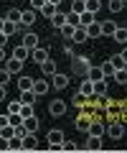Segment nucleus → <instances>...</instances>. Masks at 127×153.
Here are the masks:
<instances>
[{"mask_svg":"<svg viewBox=\"0 0 127 153\" xmlns=\"http://www.w3.org/2000/svg\"><path fill=\"white\" fill-rule=\"evenodd\" d=\"M122 133H125V123H122V120H115L109 128H107V135H109L112 140H120Z\"/></svg>","mask_w":127,"mask_h":153,"instance_id":"1","label":"nucleus"},{"mask_svg":"<svg viewBox=\"0 0 127 153\" xmlns=\"http://www.w3.org/2000/svg\"><path fill=\"white\" fill-rule=\"evenodd\" d=\"M48 89H51V82H48V79H43V76H41V79H33V92H36V97H43Z\"/></svg>","mask_w":127,"mask_h":153,"instance_id":"2","label":"nucleus"},{"mask_svg":"<svg viewBox=\"0 0 127 153\" xmlns=\"http://www.w3.org/2000/svg\"><path fill=\"white\" fill-rule=\"evenodd\" d=\"M66 87H69V76L56 71V74L51 76V89H66Z\"/></svg>","mask_w":127,"mask_h":153,"instance_id":"3","label":"nucleus"},{"mask_svg":"<svg viewBox=\"0 0 127 153\" xmlns=\"http://www.w3.org/2000/svg\"><path fill=\"white\" fill-rule=\"evenodd\" d=\"M48 112L54 115V117H61V115H66V102H64V100H54V102L48 105Z\"/></svg>","mask_w":127,"mask_h":153,"instance_id":"4","label":"nucleus"},{"mask_svg":"<svg viewBox=\"0 0 127 153\" xmlns=\"http://www.w3.org/2000/svg\"><path fill=\"white\" fill-rule=\"evenodd\" d=\"M31 59H33L36 64H43V61L48 59V49H46V46H36V49H31Z\"/></svg>","mask_w":127,"mask_h":153,"instance_id":"5","label":"nucleus"},{"mask_svg":"<svg viewBox=\"0 0 127 153\" xmlns=\"http://www.w3.org/2000/svg\"><path fill=\"white\" fill-rule=\"evenodd\" d=\"M89 66H92V61H89L87 56H76V59H74V71H76V74H87Z\"/></svg>","mask_w":127,"mask_h":153,"instance_id":"6","label":"nucleus"},{"mask_svg":"<svg viewBox=\"0 0 127 153\" xmlns=\"http://www.w3.org/2000/svg\"><path fill=\"white\" fill-rule=\"evenodd\" d=\"M3 66H5L10 74H21V71H23V61H21V59H15V56L5 59V64H3Z\"/></svg>","mask_w":127,"mask_h":153,"instance_id":"7","label":"nucleus"},{"mask_svg":"<svg viewBox=\"0 0 127 153\" xmlns=\"http://www.w3.org/2000/svg\"><path fill=\"white\" fill-rule=\"evenodd\" d=\"M84 151H102V138L99 135H87V143H84Z\"/></svg>","mask_w":127,"mask_h":153,"instance_id":"8","label":"nucleus"},{"mask_svg":"<svg viewBox=\"0 0 127 153\" xmlns=\"http://www.w3.org/2000/svg\"><path fill=\"white\" fill-rule=\"evenodd\" d=\"M87 135H104V123L102 120H92L89 123V128H87Z\"/></svg>","mask_w":127,"mask_h":153,"instance_id":"9","label":"nucleus"},{"mask_svg":"<svg viewBox=\"0 0 127 153\" xmlns=\"http://www.w3.org/2000/svg\"><path fill=\"white\" fill-rule=\"evenodd\" d=\"M23 151H38V138H36V133H28L23 138Z\"/></svg>","mask_w":127,"mask_h":153,"instance_id":"10","label":"nucleus"},{"mask_svg":"<svg viewBox=\"0 0 127 153\" xmlns=\"http://www.w3.org/2000/svg\"><path fill=\"white\" fill-rule=\"evenodd\" d=\"M87 79H92V82H99V79H107L104 76V71H102V66H89V71H87Z\"/></svg>","mask_w":127,"mask_h":153,"instance_id":"11","label":"nucleus"},{"mask_svg":"<svg viewBox=\"0 0 127 153\" xmlns=\"http://www.w3.org/2000/svg\"><path fill=\"white\" fill-rule=\"evenodd\" d=\"M33 23H36V10H33V8H31V10H23L21 13V26H33Z\"/></svg>","mask_w":127,"mask_h":153,"instance_id":"12","label":"nucleus"},{"mask_svg":"<svg viewBox=\"0 0 127 153\" xmlns=\"http://www.w3.org/2000/svg\"><path fill=\"white\" fill-rule=\"evenodd\" d=\"M87 36L89 38H102V23L99 21L89 23V26H87Z\"/></svg>","mask_w":127,"mask_h":153,"instance_id":"13","label":"nucleus"},{"mask_svg":"<svg viewBox=\"0 0 127 153\" xmlns=\"http://www.w3.org/2000/svg\"><path fill=\"white\" fill-rule=\"evenodd\" d=\"M23 46H26V49H36V46H38V36H36V33H23V41H21Z\"/></svg>","mask_w":127,"mask_h":153,"instance_id":"14","label":"nucleus"},{"mask_svg":"<svg viewBox=\"0 0 127 153\" xmlns=\"http://www.w3.org/2000/svg\"><path fill=\"white\" fill-rule=\"evenodd\" d=\"M84 41H89V36H87V28H84V26L74 28V38H71V44H84Z\"/></svg>","mask_w":127,"mask_h":153,"instance_id":"15","label":"nucleus"},{"mask_svg":"<svg viewBox=\"0 0 127 153\" xmlns=\"http://www.w3.org/2000/svg\"><path fill=\"white\" fill-rule=\"evenodd\" d=\"M107 89H109V82H107V79H99V82H94V97H104Z\"/></svg>","mask_w":127,"mask_h":153,"instance_id":"16","label":"nucleus"},{"mask_svg":"<svg viewBox=\"0 0 127 153\" xmlns=\"http://www.w3.org/2000/svg\"><path fill=\"white\" fill-rule=\"evenodd\" d=\"M79 92H81V94H87V97H94V82L84 76V82L79 84Z\"/></svg>","mask_w":127,"mask_h":153,"instance_id":"17","label":"nucleus"},{"mask_svg":"<svg viewBox=\"0 0 127 153\" xmlns=\"http://www.w3.org/2000/svg\"><path fill=\"white\" fill-rule=\"evenodd\" d=\"M3 33H5L8 38H10L13 33H21V23H13V21H5V23H3Z\"/></svg>","mask_w":127,"mask_h":153,"instance_id":"18","label":"nucleus"},{"mask_svg":"<svg viewBox=\"0 0 127 153\" xmlns=\"http://www.w3.org/2000/svg\"><path fill=\"white\" fill-rule=\"evenodd\" d=\"M41 71H43V76H54L56 71H59V69H56V61H51V59H46L43 64H41Z\"/></svg>","mask_w":127,"mask_h":153,"instance_id":"19","label":"nucleus"},{"mask_svg":"<svg viewBox=\"0 0 127 153\" xmlns=\"http://www.w3.org/2000/svg\"><path fill=\"white\" fill-rule=\"evenodd\" d=\"M13 56H15V59H21V61H26L28 56H31V49H26L23 44H18L15 49H13Z\"/></svg>","mask_w":127,"mask_h":153,"instance_id":"20","label":"nucleus"},{"mask_svg":"<svg viewBox=\"0 0 127 153\" xmlns=\"http://www.w3.org/2000/svg\"><path fill=\"white\" fill-rule=\"evenodd\" d=\"M89 123H92V117H87V115H79L76 117V123H74V125H76V130H81V133H87V128H89Z\"/></svg>","mask_w":127,"mask_h":153,"instance_id":"21","label":"nucleus"},{"mask_svg":"<svg viewBox=\"0 0 127 153\" xmlns=\"http://www.w3.org/2000/svg\"><path fill=\"white\" fill-rule=\"evenodd\" d=\"M23 125H26L28 133H36V130H38V117H36V115H31V117H26V120H23Z\"/></svg>","mask_w":127,"mask_h":153,"instance_id":"22","label":"nucleus"},{"mask_svg":"<svg viewBox=\"0 0 127 153\" xmlns=\"http://www.w3.org/2000/svg\"><path fill=\"white\" fill-rule=\"evenodd\" d=\"M8 151H23V138L21 135H13L8 140Z\"/></svg>","mask_w":127,"mask_h":153,"instance_id":"23","label":"nucleus"},{"mask_svg":"<svg viewBox=\"0 0 127 153\" xmlns=\"http://www.w3.org/2000/svg\"><path fill=\"white\" fill-rule=\"evenodd\" d=\"M41 13H43V18H48V21H51V18H54L56 13H59V5H54V3H46Z\"/></svg>","mask_w":127,"mask_h":153,"instance_id":"24","label":"nucleus"},{"mask_svg":"<svg viewBox=\"0 0 127 153\" xmlns=\"http://www.w3.org/2000/svg\"><path fill=\"white\" fill-rule=\"evenodd\" d=\"M18 89H21V92L33 89V79H31V76H21V79H18Z\"/></svg>","mask_w":127,"mask_h":153,"instance_id":"25","label":"nucleus"},{"mask_svg":"<svg viewBox=\"0 0 127 153\" xmlns=\"http://www.w3.org/2000/svg\"><path fill=\"white\" fill-rule=\"evenodd\" d=\"M46 140H48V143H64V133H61V130H56V128H54V130H48Z\"/></svg>","mask_w":127,"mask_h":153,"instance_id":"26","label":"nucleus"},{"mask_svg":"<svg viewBox=\"0 0 127 153\" xmlns=\"http://www.w3.org/2000/svg\"><path fill=\"white\" fill-rule=\"evenodd\" d=\"M84 10H87V0H71V13L81 16Z\"/></svg>","mask_w":127,"mask_h":153,"instance_id":"27","label":"nucleus"},{"mask_svg":"<svg viewBox=\"0 0 127 153\" xmlns=\"http://www.w3.org/2000/svg\"><path fill=\"white\" fill-rule=\"evenodd\" d=\"M112 38H115L117 44H127V28H120V26H117V31L112 33Z\"/></svg>","mask_w":127,"mask_h":153,"instance_id":"28","label":"nucleus"},{"mask_svg":"<svg viewBox=\"0 0 127 153\" xmlns=\"http://www.w3.org/2000/svg\"><path fill=\"white\" fill-rule=\"evenodd\" d=\"M115 31H117V23L115 21H104V23H102V36H112Z\"/></svg>","mask_w":127,"mask_h":153,"instance_id":"29","label":"nucleus"},{"mask_svg":"<svg viewBox=\"0 0 127 153\" xmlns=\"http://www.w3.org/2000/svg\"><path fill=\"white\" fill-rule=\"evenodd\" d=\"M112 76H115V82H120L122 87H125V84H127V66H125V69H115Z\"/></svg>","mask_w":127,"mask_h":153,"instance_id":"30","label":"nucleus"},{"mask_svg":"<svg viewBox=\"0 0 127 153\" xmlns=\"http://www.w3.org/2000/svg\"><path fill=\"white\" fill-rule=\"evenodd\" d=\"M107 8H109V13H120V10H125V0H109Z\"/></svg>","mask_w":127,"mask_h":153,"instance_id":"31","label":"nucleus"},{"mask_svg":"<svg viewBox=\"0 0 127 153\" xmlns=\"http://www.w3.org/2000/svg\"><path fill=\"white\" fill-rule=\"evenodd\" d=\"M51 23H54V28H61L64 23H66V13H64V10H59L54 18H51Z\"/></svg>","mask_w":127,"mask_h":153,"instance_id":"32","label":"nucleus"},{"mask_svg":"<svg viewBox=\"0 0 127 153\" xmlns=\"http://www.w3.org/2000/svg\"><path fill=\"white\" fill-rule=\"evenodd\" d=\"M21 102H23V105H33V102H36V92H33V89L21 92Z\"/></svg>","mask_w":127,"mask_h":153,"instance_id":"33","label":"nucleus"},{"mask_svg":"<svg viewBox=\"0 0 127 153\" xmlns=\"http://www.w3.org/2000/svg\"><path fill=\"white\" fill-rule=\"evenodd\" d=\"M71 102L76 105V107H87V105H89V97H87V94H81V92H76Z\"/></svg>","mask_w":127,"mask_h":153,"instance_id":"34","label":"nucleus"},{"mask_svg":"<svg viewBox=\"0 0 127 153\" xmlns=\"http://www.w3.org/2000/svg\"><path fill=\"white\" fill-rule=\"evenodd\" d=\"M21 13H23V10H18V8H10V10L5 13V21H13V23H21Z\"/></svg>","mask_w":127,"mask_h":153,"instance_id":"35","label":"nucleus"},{"mask_svg":"<svg viewBox=\"0 0 127 153\" xmlns=\"http://www.w3.org/2000/svg\"><path fill=\"white\" fill-rule=\"evenodd\" d=\"M109 64L115 66V69H125V59H122V54H115V56H109Z\"/></svg>","mask_w":127,"mask_h":153,"instance_id":"36","label":"nucleus"},{"mask_svg":"<svg viewBox=\"0 0 127 153\" xmlns=\"http://www.w3.org/2000/svg\"><path fill=\"white\" fill-rule=\"evenodd\" d=\"M66 23H69V26H74V28H79V26H81V18H79L76 13L69 10V13H66Z\"/></svg>","mask_w":127,"mask_h":153,"instance_id":"37","label":"nucleus"},{"mask_svg":"<svg viewBox=\"0 0 127 153\" xmlns=\"http://www.w3.org/2000/svg\"><path fill=\"white\" fill-rule=\"evenodd\" d=\"M87 10L89 13H99L102 10V0H87Z\"/></svg>","mask_w":127,"mask_h":153,"instance_id":"38","label":"nucleus"},{"mask_svg":"<svg viewBox=\"0 0 127 153\" xmlns=\"http://www.w3.org/2000/svg\"><path fill=\"white\" fill-rule=\"evenodd\" d=\"M0 135H3V138H8V140H10V138L15 135V128H13L10 123H8V125H3V128H0Z\"/></svg>","mask_w":127,"mask_h":153,"instance_id":"39","label":"nucleus"},{"mask_svg":"<svg viewBox=\"0 0 127 153\" xmlns=\"http://www.w3.org/2000/svg\"><path fill=\"white\" fill-rule=\"evenodd\" d=\"M59 31L64 33V38H66V41H71V38H74V26H69V23H64Z\"/></svg>","mask_w":127,"mask_h":153,"instance_id":"40","label":"nucleus"},{"mask_svg":"<svg viewBox=\"0 0 127 153\" xmlns=\"http://www.w3.org/2000/svg\"><path fill=\"white\" fill-rule=\"evenodd\" d=\"M117 112H120V105H117V102H112V100H109V102H107V117H115Z\"/></svg>","mask_w":127,"mask_h":153,"instance_id":"41","label":"nucleus"},{"mask_svg":"<svg viewBox=\"0 0 127 153\" xmlns=\"http://www.w3.org/2000/svg\"><path fill=\"white\" fill-rule=\"evenodd\" d=\"M79 18H81V26H84V28H87L89 23H94V13H89V10H84Z\"/></svg>","mask_w":127,"mask_h":153,"instance_id":"42","label":"nucleus"},{"mask_svg":"<svg viewBox=\"0 0 127 153\" xmlns=\"http://www.w3.org/2000/svg\"><path fill=\"white\" fill-rule=\"evenodd\" d=\"M64 151H66V153L79 151V146H76V143H71V140H64V143H61V153H64Z\"/></svg>","mask_w":127,"mask_h":153,"instance_id":"43","label":"nucleus"},{"mask_svg":"<svg viewBox=\"0 0 127 153\" xmlns=\"http://www.w3.org/2000/svg\"><path fill=\"white\" fill-rule=\"evenodd\" d=\"M10 76H13V74H10V71L5 69V66H3V69H0V84H5V87H8V82H10Z\"/></svg>","mask_w":127,"mask_h":153,"instance_id":"44","label":"nucleus"},{"mask_svg":"<svg viewBox=\"0 0 127 153\" xmlns=\"http://www.w3.org/2000/svg\"><path fill=\"white\" fill-rule=\"evenodd\" d=\"M33 115V105H21V117L26 120V117H31Z\"/></svg>","mask_w":127,"mask_h":153,"instance_id":"45","label":"nucleus"},{"mask_svg":"<svg viewBox=\"0 0 127 153\" xmlns=\"http://www.w3.org/2000/svg\"><path fill=\"white\" fill-rule=\"evenodd\" d=\"M21 100H18V102H8V115H15V112H21Z\"/></svg>","mask_w":127,"mask_h":153,"instance_id":"46","label":"nucleus"},{"mask_svg":"<svg viewBox=\"0 0 127 153\" xmlns=\"http://www.w3.org/2000/svg\"><path fill=\"white\" fill-rule=\"evenodd\" d=\"M10 125H13V128H18V125H23V117H21V112H15V115H10Z\"/></svg>","mask_w":127,"mask_h":153,"instance_id":"47","label":"nucleus"},{"mask_svg":"<svg viewBox=\"0 0 127 153\" xmlns=\"http://www.w3.org/2000/svg\"><path fill=\"white\" fill-rule=\"evenodd\" d=\"M102 71H104V76H112L115 74V66H112L109 61H104V64H102Z\"/></svg>","mask_w":127,"mask_h":153,"instance_id":"48","label":"nucleus"},{"mask_svg":"<svg viewBox=\"0 0 127 153\" xmlns=\"http://www.w3.org/2000/svg\"><path fill=\"white\" fill-rule=\"evenodd\" d=\"M46 3H48V0H31V8H33V10H43Z\"/></svg>","mask_w":127,"mask_h":153,"instance_id":"49","label":"nucleus"},{"mask_svg":"<svg viewBox=\"0 0 127 153\" xmlns=\"http://www.w3.org/2000/svg\"><path fill=\"white\" fill-rule=\"evenodd\" d=\"M8 123H10V115H8V112H0V128L8 125Z\"/></svg>","mask_w":127,"mask_h":153,"instance_id":"50","label":"nucleus"},{"mask_svg":"<svg viewBox=\"0 0 127 153\" xmlns=\"http://www.w3.org/2000/svg\"><path fill=\"white\" fill-rule=\"evenodd\" d=\"M5 97H8V87H5V84H0V102H5Z\"/></svg>","mask_w":127,"mask_h":153,"instance_id":"51","label":"nucleus"},{"mask_svg":"<svg viewBox=\"0 0 127 153\" xmlns=\"http://www.w3.org/2000/svg\"><path fill=\"white\" fill-rule=\"evenodd\" d=\"M0 151H8V138L0 135Z\"/></svg>","mask_w":127,"mask_h":153,"instance_id":"52","label":"nucleus"},{"mask_svg":"<svg viewBox=\"0 0 127 153\" xmlns=\"http://www.w3.org/2000/svg\"><path fill=\"white\" fill-rule=\"evenodd\" d=\"M64 54H66V56H71V41H66V46H64Z\"/></svg>","mask_w":127,"mask_h":153,"instance_id":"53","label":"nucleus"},{"mask_svg":"<svg viewBox=\"0 0 127 153\" xmlns=\"http://www.w3.org/2000/svg\"><path fill=\"white\" fill-rule=\"evenodd\" d=\"M5 44H8V36H5L3 31H0V46H5Z\"/></svg>","mask_w":127,"mask_h":153,"instance_id":"54","label":"nucleus"},{"mask_svg":"<svg viewBox=\"0 0 127 153\" xmlns=\"http://www.w3.org/2000/svg\"><path fill=\"white\" fill-rule=\"evenodd\" d=\"M0 61L5 64V51H3V46H0Z\"/></svg>","mask_w":127,"mask_h":153,"instance_id":"55","label":"nucleus"},{"mask_svg":"<svg viewBox=\"0 0 127 153\" xmlns=\"http://www.w3.org/2000/svg\"><path fill=\"white\" fill-rule=\"evenodd\" d=\"M122 59H125V64H127V49H125V51H122Z\"/></svg>","mask_w":127,"mask_h":153,"instance_id":"56","label":"nucleus"},{"mask_svg":"<svg viewBox=\"0 0 127 153\" xmlns=\"http://www.w3.org/2000/svg\"><path fill=\"white\" fill-rule=\"evenodd\" d=\"M48 3H54V5H61V0H48Z\"/></svg>","mask_w":127,"mask_h":153,"instance_id":"57","label":"nucleus"},{"mask_svg":"<svg viewBox=\"0 0 127 153\" xmlns=\"http://www.w3.org/2000/svg\"><path fill=\"white\" fill-rule=\"evenodd\" d=\"M3 23H5V18H0V31H3Z\"/></svg>","mask_w":127,"mask_h":153,"instance_id":"58","label":"nucleus"},{"mask_svg":"<svg viewBox=\"0 0 127 153\" xmlns=\"http://www.w3.org/2000/svg\"><path fill=\"white\" fill-rule=\"evenodd\" d=\"M125 8H127V0H125Z\"/></svg>","mask_w":127,"mask_h":153,"instance_id":"59","label":"nucleus"}]
</instances>
